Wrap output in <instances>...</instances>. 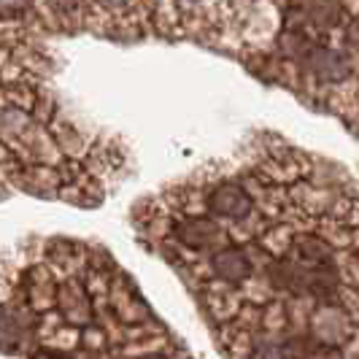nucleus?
I'll use <instances>...</instances> for the list:
<instances>
[{
    "mask_svg": "<svg viewBox=\"0 0 359 359\" xmlns=\"http://www.w3.org/2000/svg\"><path fill=\"white\" fill-rule=\"evenodd\" d=\"M200 265V278L208 287L219 292H230V289L246 287L257 276V252L246 241H230L214 254L203 257Z\"/></svg>",
    "mask_w": 359,
    "mask_h": 359,
    "instance_id": "f257e3e1",
    "label": "nucleus"
},
{
    "mask_svg": "<svg viewBox=\"0 0 359 359\" xmlns=\"http://www.w3.org/2000/svg\"><path fill=\"white\" fill-rule=\"evenodd\" d=\"M313 335L319 343L335 346L351 335V319L338 303H319L313 313Z\"/></svg>",
    "mask_w": 359,
    "mask_h": 359,
    "instance_id": "f03ea898",
    "label": "nucleus"
},
{
    "mask_svg": "<svg viewBox=\"0 0 359 359\" xmlns=\"http://www.w3.org/2000/svg\"><path fill=\"white\" fill-rule=\"evenodd\" d=\"M246 359H289V348L273 338H257L246 351Z\"/></svg>",
    "mask_w": 359,
    "mask_h": 359,
    "instance_id": "7ed1b4c3",
    "label": "nucleus"
}]
</instances>
